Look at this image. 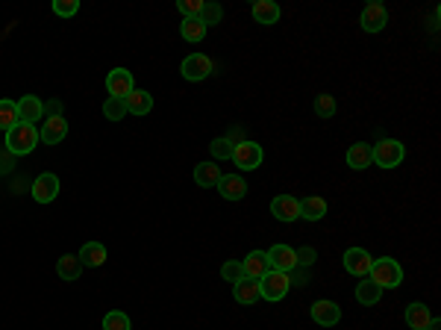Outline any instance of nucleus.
Listing matches in <instances>:
<instances>
[{"mask_svg":"<svg viewBox=\"0 0 441 330\" xmlns=\"http://www.w3.org/2000/svg\"><path fill=\"white\" fill-rule=\"evenodd\" d=\"M103 115L109 121H121L127 115V104L121 101V97H106V101H103Z\"/></svg>","mask_w":441,"mask_h":330,"instance_id":"obj_30","label":"nucleus"},{"mask_svg":"<svg viewBox=\"0 0 441 330\" xmlns=\"http://www.w3.org/2000/svg\"><path fill=\"white\" fill-rule=\"evenodd\" d=\"M250 12H253V21L256 24H265V27L277 24L279 15H283V9H279V3H274V0H256Z\"/></svg>","mask_w":441,"mask_h":330,"instance_id":"obj_19","label":"nucleus"},{"mask_svg":"<svg viewBox=\"0 0 441 330\" xmlns=\"http://www.w3.org/2000/svg\"><path fill=\"white\" fill-rule=\"evenodd\" d=\"M426 330H441V322L435 319V315H433V319H430V324H426Z\"/></svg>","mask_w":441,"mask_h":330,"instance_id":"obj_40","label":"nucleus"},{"mask_svg":"<svg viewBox=\"0 0 441 330\" xmlns=\"http://www.w3.org/2000/svg\"><path fill=\"white\" fill-rule=\"evenodd\" d=\"M294 254H297V265H312V263H315V256H318V251H315L312 245H306V248L294 251Z\"/></svg>","mask_w":441,"mask_h":330,"instance_id":"obj_38","label":"nucleus"},{"mask_svg":"<svg viewBox=\"0 0 441 330\" xmlns=\"http://www.w3.org/2000/svg\"><path fill=\"white\" fill-rule=\"evenodd\" d=\"M44 113H51V115H62V104H59V101H51V104L44 106Z\"/></svg>","mask_w":441,"mask_h":330,"instance_id":"obj_39","label":"nucleus"},{"mask_svg":"<svg viewBox=\"0 0 441 330\" xmlns=\"http://www.w3.org/2000/svg\"><path fill=\"white\" fill-rule=\"evenodd\" d=\"M65 136H68V118L65 115H47L42 130H39V139L44 145H59Z\"/></svg>","mask_w":441,"mask_h":330,"instance_id":"obj_9","label":"nucleus"},{"mask_svg":"<svg viewBox=\"0 0 441 330\" xmlns=\"http://www.w3.org/2000/svg\"><path fill=\"white\" fill-rule=\"evenodd\" d=\"M220 18H224V9H220L218 3H209V0H206V6H203V12H200V21L206 24V27H215V24H220Z\"/></svg>","mask_w":441,"mask_h":330,"instance_id":"obj_35","label":"nucleus"},{"mask_svg":"<svg viewBox=\"0 0 441 330\" xmlns=\"http://www.w3.org/2000/svg\"><path fill=\"white\" fill-rule=\"evenodd\" d=\"M203 6H206V0H180V3H177V9H180L186 18H200Z\"/></svg>","mask_w":441,"mask_h":330,"instance_id":"obj_37","label":"nucleus"},{"mask_svg":"<svg viewBox=\"0 0 441 330\" xmlns=\"http://www.w3.org/2000/svg\"><path fill=\"white\" fill-rule=\"evenodd\" d=\"M268 260H271V268L274 272H294L297 268V254H294V248H288V245H274L271 251H268Z\"/></svg>","mask_w":441,"mask_h":330,"instance_id":"obj_14","label":"nucleus"},{"mask_svg":"<svg viewBox=\"0 0 441 330\" xmlns=\"http://www.w3.org/2000/svg\"><path fill=\"white\" fill-rule=\"evenodd\" d=\"M232 295H236L239 304H256L262 295H259V280H250L244 277L239 283H232Z\"/></svg>","mask_w":441,"mask_h":330,"instance_id":"obj_22","label":"nucleus"},{"mask_svg":"<svg viewBox=\"0 0 441 330\" xmlns=\"http://www.w3.org/2000/svg\"><path fill=\"white\" fill-rule=\"evenodd\" d=\"M56 274L62 277V280H77V277L83 274V263L77 260V256H71V254L59 256V263H56Z\"/></svg>","mask_w":441,"mask_h":330,"instance_id":"obj_28","label":"nucleus"},{"mask_svg":"<svg viewBox=\"0 0 441 330\" xmlns=\"http://www.w3.org/2000/svg\"><path fill=\"white\" fill-rule=\"evenodd\" d=\"M18 104L15 101H6V97H3V101H0V130H12V127H15L18 124Z\"/></svg>","mask_w":441,"mask_h":330,"instance_id":"obj_29","label":"nucleus"},{"mask_svg":"<svg viewBox=\"0 0 441 330\" xmlns=\"http://www.w3.org/2000/svg\"><path fill=\"white\" fill-rule=\"evenodd\" d=\"M347 165H350L353 171H365L368 165H374V160H371V145H365V142L353 145V148L347 151Z\"/></svg>","mask_w":441,"mask_h":330,"instance_id":"obj_25","label":"nucleus"},{"mask_svg":"<svg viewBox=\"0 0 441 330\" xmlns=\"http://www.w3.org/2000/svg\"><path fill=\"white\" fill-rule=\"evenodd\" d=\"M180 71H182V77H186L189 83H200V80H206L215 71V63L206 53H189L186 59H182Z\"/></svg>","mask_w":441,"mask_h":330,"instance_id":"obj_5","label":"nucleus"},{"mask_svg":"<svg viewBox=\"0 0 441 330\" xmlns=\"http://www.w3.org/2000/svg\"><path fill=\"white\" fill-rule=\"evenodd\" d=\"M312 319L321 327H333L341 322V307L336 301H315L312 304Z\"/></svg>","mask_w":441,"mask_h":330,"instance_id":"obj_16","label":"nucleus"},{"mask_svg":"<svg viewBox=\"0 0 441 330\" xmlns=\"http://www.w3.org/2000/svg\"><path fill=\"white\" fill-rule=\"evenodd\" d=\"M379 298H383V289H379L377 283H371V280H362V283L356 286V301L362 304V307H377Z\"/></svg>","mask_w":441,"mask_h":330,"instance_id":"obj_27","label":"nucleus"},{"mask_svg":"<svg viewBox=\"0 0 441 330\" xmlns=\"http://www.w3.org/2000/svg\"><path fill=\"white\" fill-rule=\"evenodd\" d=\"M136 89V80H132V74L127 68H115V71H109V77H106V92H109V97H124Z\"/></svg>","mask_w":441,"mask_h":330,"instance_id":"obj_8","label":"nucleus"},{"mask_svg":"<svg viewBox=\"0 0 441 330\" xmlns=\"http://www.w3.org/2000/svg\"><path fill=\"white\" fill-rule=\"evenodd\" d=\"M327 215V201L318 198V195H309V198L300 201V218L303 222H321Z\"/></svg>","mask_w":441,"mask_h":330,"instance_id":"obj_21","label":"nucleus"},{"mask_svg":"<svg viewBox=\"0 0 441 330\" xmlns=\"http://www.w3.org/2000/svg\"><path fill=\"white\" fill-rule=\"evenodd\" d=\"M371 263H374V256L368 254L365 248H347V251H345V268H347V274L368 277V272H371Z\"/></svg>","mask_w":441,"mask_h":330,"instance_id":"obj_12","label":"nucleus"},{"mask_svg":"<svg viewBox=\"0 0 441 330\" xmlns=\"http://www.w3.org/2000/svg\"><path fill=\"white\" fill-rule=\"evenodd\" d=\"M241 265H244V277H250V280H262L268 272H271L268 251H250V254L241 260Z\"/></svg>","mask_w":441,"mask_h":330,"instance_id":"obj_13","label":"nucleus"},{"mask_svg":"<svg viewBox=\"0 0 441 330\" xmlns=\"http://www.w3.org/2000/svg\"><path fill=\"white\" fill-rule=\"evenodd\" d=\"M18 104V118L24 121V124H35V121H42L44 118V101L42 97H35V94H24Z\"/></svg>","mask_w":441,"mask_h":330,"instance_id":"obj_15","label":"nucleus"},{"mask_svg":"<svg viewBox=\"0 0 441 330\" xmlns=\"http://www.w3.org/2000/svg\"><path fill=\"white\" fill-rule=\"evenodd\" d=\"M368 280L377 283L379 289H397L403 283V268H400L397 260H391V256H379V260L371 263Z\"/></svg>","mask_w":441,"mask_h":330,"instance_id":"obj_1","label":"nucleus"},{"mask_svg":"<svg viewBox=\"0 0 441 330\" xmlns=\"http://www.w3.org/2000/svg\"><path fill=\"white\" fill-rule=\"evenodd\" d=\"M77 260L83 263V268H101L106 263V248L101 242H85L77 254Z\"/></svg>","mask_w":441,"mask_h":330,"instance_id":"obj_20","label":"nucleus"},{"mask_svg":"<svg viewBox=\"0 0 441 330\" xmlns=\"http://www.w3.org/2000/svg\"><path fill=\"white\" fill-rule=\"evenodd\" d=\"M288 289H291V280L286 272H268L262 280H259V295L265 301H283L288 295Z\"/></svg>","mask_w":441,"mask_h":330,"instance_id":"obj_4","label":"nucleus"},{"mask_svg":"<svg viewBox=\"0 0 441 330\" xmlns=\"http://www.w3.org/2000/svg\"><path fill=\"white\" fill-rule=\"evenodd\" d=\"M271 213H274L277 222L291 224V222L300 218V201L291 198V195H277V198L271 201Z\"/></svg>","mask_w":441,"mask_h":330,"instance_id":"obj_10","label":"nucleus"},{"mask_svg":"<svg viewBox=\"0 0 441 330\" xmlns=\"http://www.w3.org/2000/svg\"><path fill=\"white\" fill-rule=\"evenodd\" d=\"M103 330H130V315L121 313V310H112L103 315Z\"/></svg>","mask_w":441,"mask_h":330,"instance_id":"obj_31","label":"nucleus"},{"mask_svg":"<svg viewBox=\"0 0 441 330\" xmlns=\"http://www.w3.org/2000/svg\"><path fill=\"white\" fill-rule=\"evenodd\" d=\"M262 160H265V154H262V148L256 142H239L236 148H232V163H236L241 171L259 168Z\"/></svg>","mask_w":441,"mask_h":330,"instance_id":"obj_6","label":"nucleus"},{"mask_svg":"<svg viewBox=\"0 0 441 330\" xmlns=\"http://www.w3.org/2000/svg\"><path fill=\"white\" fill-rule=\"evenodd\" d=\"M403 156H406V148H403L397 139H383L371 148V160L379 168H397L403 163Z\"/></svg>","mask_w":441,"mask_h":330,"instance_id":"obj_3","label":"nucleus"},{"mask_svg":"<svg viewBox=\"0 0 441 330\" xmlns=\"http://www.w3.org/2000/svg\"><path fill=\"white\" fill-rule=\"evenodd\" d=\"M39 130H35V124H24V121H18L12 130H6V148L9 154L15 156H27L35 151V145H39Z\"/></svg>","mask_w":441,"mask_h":330,"instance_id":"obj_2","label":"nucleus"},{"mask_svg":"<svg viewBox=\"0 0 441 330\" xmlns=\"http://www.w3.org/2000/svg\"><path fill=\"white\" fill-rule=\"evenodd\" d=\"M430 319H433V313H430V307H426V304L415 301V304H409V307H406V324H409L412 330H426Z\"/></svg>","mask_w":441,"mask_h":330,"instance_id":"obj_24","label":"nucleus"},{"mask_svg":"<svg viewBox=\"0 0 441 330\" xmlns=\"http://www.w3.org/2000/svg\"><path fill=\"white\" fill-rule=\"evenodd\" d=\"M315 113H318V118H333L336 115V97L333 94H318L315 97Z\"/></svg>","mask_w":441,"mask_h":330,"instance_id":"obj_32","label":"nucleus"},{"mask_svg":"<svg viewBox=\"0 0 441 330\" xmlns=\"http://www.w3.org/2000/svg\"><path fill=\"white\" fill-rule=\"evenodd\" d=\"M53 12L59 18H71L80 12V0H53Z\"/></svg>","mask_w":441,"mask_h":330,"instance_id":"obj_36","label":"nucleus"},{"mask_svg":"<svg viewBox=\"0 0 441 330\" xmlns=\"http://www.w3.org/2000/svg\"><path fill=\"white\" fill-rule=\"evenodd\" d=\"M33 198L39 201V204H51L56 201V195H59V177L53 174V171H44V174H39L33 180Z\"/></svg>","mask_w":441,"mask_h":330,"instance_id":"obj_7","label":"nucleus"},{"mask_svg":"<svg viewBox=\"0 0 441 330\" xmlns=\"http://www.w3.org/2000/svg\"><path fill=\"white\" fill-rule=\"evenodd\" d=\"M220 192V198H227V201H241L244 195H248V183H244V177H236V174H224L218 180V186Z\"/></svg>","mask_w":441,"mask_h":330,"instance_id":"obj_17","label":"nucleus"},{"mask_svg":"<svg viewBox=\"0 0 441 330\" xmlns=\"http://www.w3.org/2000/svg\"><path fill=\"white\" fill-rule=\"evenodd\" d=\"M206 30H209V27H206L200 18H182V24H180V35L186 42H203Z\"/></svg>","mask_w":441,"mask_h":330,"instance_id":"obj_26","label":"nucleus"},{"mask_svg":"<svg viewBox=\"0 0 441 330\" xmlns=\"http://www.w3.org/2000/svg\"><path fill=\"white\" fill-rule=\"evenodd\" d=\"M359 24H362V30L365 33H379L388 24V12H386V6L383 3H368L365 9H362V18H359Z\"/></svg>","mask_w":441,"mask_h":330,"instance_id":"obj_11","label":"nucleus"},{"mask_svg":"<svg viewBox=\"0 0 441 330\" xmlns=\"http://www.w3.org/2000/svg\"><path fill=\"white\" fill-rule=\"evenodd\" d=\"M232 148H236V142H230V139H215L209 145V151L215 160H232Z\"/></svg>","mask_w":441,"mask_h":330,"instance_id":"obj_34","label":"nucleus"},{"mask_svg":"<svg viewBox=\"0 0 441 330\" xmlns=\"http://www.w3.org/2000/svg\"><path fill=\"white\" fill-rule=\"evenodd\" d=\"M220 177L224 174H220V165H215V163H200L198 168H194V183L203 186V189H215Z\"/></svg>","mask_w":441,"mask_h":330,"instance_id":"obj_23","label":"nucleus"},{"mask_svg":"<svg viewBox=\"0 0 441 330\" xmlns=\"http://www.w3.org/2000/svg\"><path fill=\"white\" fill-rule=\"evenodd\" d=\"M220 277L227 280V283H239V280H244V265L236 263V260H230L220 265Z\"/></svg>","mask_w":441,"mask_h":330,"instance_id":"obj_33","label":"nucleus"},{"mask_svg":"<svg viewBox=\"0 0 441 330\" xmlns=\"http://www.w3.org/2000/svg\"><path fill=\"white\" fill-rule=\"evenodd\" d=\"M124 104H127V115H147L153 109V94L150 92H144V89H132L127 97H124Z\"/></svg>","mask_w":441,"mask_h":330,"instance_id":"obj_18","label":"nucleus"}]
</instances>
